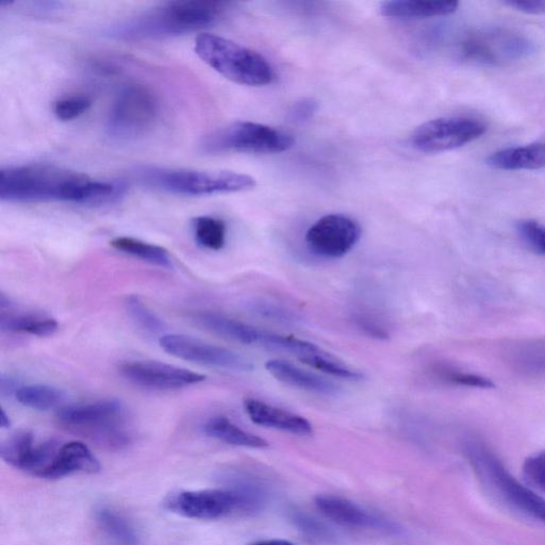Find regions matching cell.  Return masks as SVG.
<instances>
[{"label": "cell", "mask_w": 545, "mask_h": 545, "mask_svg": "<svg viewBox=\"0 0 545 545\" xmlns=\"http://www.w3.org/2000/svg\"><path fill=\"white\" fill-rule=\"evenodd\" d=\"M159 114L158 96L143 85H130L114 99L107 130L113 138L136 139L154 127Z\"/></svg>", "instance_id": "obj_8"}, {"label": "cell", "mask_w": 545, "mask_h": 545, "mask_svg": "<svg viewBox=\"0 0 545 545\" xmlns=\"http://www.w3.org/2000/svg\"><path fill=\"white\" fill-rule=\"evenodd\" d=\"M295 139L289 132L268 125L240 121L213 130L201 143L208 155L229 153L274 155L291 150Z\"/></svg>", "instance_id": "obj_7"}, {"label": "cell", "mask_w": 545, "mask_h": 545, "mask_svg": "<svg viewBox=\"0 0 545 545\" xmlns=\"http://www.w3.org/2000/svg\"><path fill=\"white\" fill-rule=\"evenodd\" d=\"M19 388H15V383L13 379L9 377H2V381H0V390H2V394H12L18 391Z\"/></svg>", "instance_id": "obj_42"}, {"label": "cell", "mask_w": 545, "mask_h": 545, "mask_svg": "<svg viewBox=\"0 0 545 545\" xmlns=\"http://www.w3.org/2000/svg\"><path fill=\"white\" fill-rule=\"evenodd\" d=\"M505 4L526 14L540 15L545 13V2H540V0H511Z\"/></svg>", "instance_id": "obj_41"}, {"label": "cell", "mask_w": 545, "mask_h": 545, "mask_svg": "<svg viewBox=\"0 0 545 545\" xmlns=\"http://www.w3.org/2000/svg\"><path fill=\"white\" fill-rule=\"evenodd\" d=\"M225 5L212 2H170L144 11L107 31L121 40H153L187 35L219 22Z\"/></svg>", "instance_id": "obj_2"}, {"label": "cell", "mask_w": 545, "mask_h": 545, "mask_svg": "<svg viewBox=\"0 0 545 545\" xmlns=\"http://www.w3.org/2000/svg\"><path fill=\"white\" fill-rule=\"evenodd\" d=\"M244 409L257 425L278 429L297 436L313 434L312 424L302 416L256 399H246Z\"/></svg>", "instance_id": "obj_16"}, {"label": "cell", "mask_w": 545, "mask_h": 545, "mask_svg": "<svg viewBox=\"0 0 545 545\" xmlns=\"http://www.w3.org/2000/svg\"><path fill=\"white\" fill-rule=\"evenodd\" d=\"M198 326L223 338L233 340L245 345H260L266 332L254 326L230 319L214 312H198L193 317Z\"/></svg>", "instance_id": "obj_22"}, {"label": "cell", "mask_w": 545, "mask_h": 545, "mask_svg": "<svg viewBox=\"0 0 545 545\" xmlns=\"http://www.w3.org/2000/svg\"><path fill=\"white\" fill-rule=\"evenodd\" d=\"M534 45L513 31L486 30L470 33L459 46L462 59L483 65H504L534 53Z\"/></svg>", "instance_id": "obj_10"}, {"label": "cell", "mask_w": 545, "mask_h": 545, "mask_svg": "<svg viewBox=\"0 0 545 545\" xmlns=\"http://www.w3.org/2000/svg\"><path fill=\"white\" fill-rule=\"evenodd\" d=\"M57 418L69 432L108 449L121 450L131 440L127 408L119 400L64 406L58 410Z\"/></svg>", "instance_id": "obj_6"}, {"label": "cell", "mask_w": 545, "mask_h": 545, "mask_svg": "<svg viewBox=\"0 0 545 545\" xmlns=\"http://www.w3.org/2000/svg\"><path fill=\"white\" fill-rule=\"evenodd\" d=\"M252 545H295V544H293V543H291L290 541H287V540L273 539V540L258 541V542L253 543Z\"/></svg>", "instance_id": "obj_43"}, {"label": "cell", "mask_w": 545, "mask_h": 545, "mask_svg": "<svg viewBox=\"0 0 545 545\" xmlns=\"http://www.w3.org/2000/svg\"><path fill=\"white\" fill-rule=\"evenodd\" d=\"M203 429L208 437L230 445H236V447L267 449L270 445L267 440L244 431V429L225 417L209 419Z\"/></svg>", "instance_id": "obj_23"}, {"label": "cell", "mask_w": 545, "mask_h": 545, "mask_svg": "<svg viewBox=\"0 0 545 545\" xmlns=\"http://www.w3.org/2000/svg\"><path fill=\"white\" fill-rule=\"evenodd\" d=\"M15 398L23 406L39 411L61 409L65 401L63 391L46 385H28L19 387Z\"/></svg>", "instance_id": "obj_25"}, {"label": "cell", "mask_w": 545, "mask_h": 545, "mask_svg": "<svg viewBox=\"0 0 545 545\" xmlns=\"http://www.w3.org/2000/svg\"><path fill=\"white\" fill-rule=\"evenodd\" d=\"M92 106L87 96H70L59 99L54 105L56 118L62 122L73 121L86 113Z\"/></svg>", "instance_id": "obj_34"}, {"label": "cell", "mask_w": 545, "mask_h": 545, "mask_svg": "<svg viewBox=\"0 0 545 545\" xmlns=\"http://www.w3.org/2000/svg\"><path fill=\"white\" fill-rule=\"evenodd\" d=\"M315 504L326 518L343 526L370 528V530L371 528L372 530H395L391 523L377 518L355 503L335 497V495H318Z\"/></svg>", "instance_id": "obj_15"}, {"label": "cell", "mask_w": 545, "mask_h": 545, "mask_svg": "<svg viewBox=\"0 0 545 545\" xmlns=\"http://www.w3.org/2000/svg\"><path fill=\"white\" fill-rule=\"evenodd\" d=\"M111 246L119 252L154 264V266L169 270L174 268L169 252L161 246L130 237L115 238L111 241Z\"/></svg>", "instance_id": "obj_24"}, {"label": "cell", "mask_w": 545, "mask_h": 545, "mask_svg": "<svg viewBox=\"0 0 545 545\" xmlns=\"http://www.w3.org/2000/svg\"><path fill=\"white\" fill-rule=\"evenodd\" d=\"M511 363L526 373H545V341L520 343L510 353Z\"/></svg>", "instance_id": "obj_29"}, {"label": "cell", "mask_w": 545, "mask_h": 545, "mask_svg": "<svg viewBox=\"0 0 545 545\" xmlns=\"http://www.w3.org/2000/svg\"><path fill=\"white\" fill-rule=\"evenodd\" d=\"M36 444L35 437L30 432L21 431L2 444L0 454L8 465L25 471Z\"/></svg>", "instance_id": "obj_28"}, {"label": "cell", "mask_w": 545, "mask_h": 545, "mask_svg": "<svg viewBox=\"0 0 545 545\" xmlns=\"http://www.w3.org/2000/svg\"><path fill=\"white\" fill-rule=\"evenodd\" d=\"M489 167L501 171H531L545 168V142L503 148L487 158Z\"/></svg>", "instance_id": "obj_21"}, {"label": "cell", "mask_w": 545, "mask_h": 545, "mask_svg": "<svg viewBox=\"0 0 545 545\" xmlns=\"http://www.w3.org/2000/svg\"><path fill=\"white\" fill-rule=\"evenodd\" d=\"M11 425L10 418L7 416L5 409H2V415H0V426L2 428H9Z\"/></svg>", "instance_id": "obj_44"}, {"label": "cell", "mask_w": 545, "mask_h": 545, "mask_svg": "<svg viewBox=\"0 0 545 545\" xmlns=\"http://www.w3.org/2000/svg\"><path fill=\"white\" fill-rule=\"evenodd\" d=\"M361 235V226L355 219L344 214H328L308 229L305 240L312 254L338 259L354 249Z\"/></svg>", "instance_id": "obj_11"}, {"label": "cell", "mask_w": 545, "mask_h": 545, "mask_svg": "<svg viewBox=\"0 0 545 545\" xmlns=\"http://www.w3.org/2000/svg\"><path fill=\"white\" fill-rule=\"evenodd\" d=\"M250 309L252 310V312L255 313V315L268 321H274L284 324H293L297 321H300L299 316H297L293 310L271 302H254L252 303Z\"/></svg>", "instance_id": "obj_36"}, {"label": "cell", "mask_w": 545, "mask_h": 545, "mask_svg": "<svg viewBox=\"0 0 545 545\" xmlns=\"http://www.w3.org/2000/svg\"><path fill=\"white\" fill-rule=\"evenodd\" d=\"M301 361L313 369L320 370L335 377L348 379V381L359 382L365 378V375L361 372L344 365V363L323 350L311 354L301 359Z\"/></svg>", "instance_id": "obj_30"}, {"label": "cell", "mask_w": 545, "mask_h": 545, "mask_svg": "<svg viewBox=\"0 0 545 545\" xmlns=\"http://www.w3.org/2000/svg\"><path fill=\"white\" fill-rule=\"evenodd\" d=\"M291 519L302 533L313 540L328 542L334 538L333 532L326 525L304 513H293Z\"/></svg>", "instance_id": "obj_37"}, {"label": "cell", "mask_w": 545, "mask_h": 545, "mask_svg": "<svg viewBox=\"0 0 545 545\" xmlns=\"http://www.w3.org/2000/svg\"><path fill=\"white\" fill-rule=\"evenodd\" d=\"M487 129L488 125L477 118H440L419 126L411 135L410 144L424 154L450 152L482 138Z\"/></svg>", "instance_id": "obj_9"}, {"label": "cell", "mask_w": 545, "mask_h": 545, "mask_svg": "<svg viewBox=\"0 0 545 545\" xmlns=\"http://www.w3.org/2000/svg\"><path fill=\"white\" fill-rule=\"evenodd\" d=\"M227 488L237 495L240 513H255L264 505V493L254 483L239 480L231 483Z\"/></svg>", "instance_id": "obj_32"}, {"label": "cell", "mask_w": 545, "mask_h": 545, "mask_svg": "<svg viewBox=\"0 0 545 545\" xmlns=\"http://www.w3.org/2000/svg\"><path fill=\"white\" fill-rule=\"evenodd\" d=\"M126 186L51 164L14 165L0 171V200L14 204L62 202L103 206L120 200Z\"/></svg>", "instance_id": "obj_1"}, {"label": "cell", "mask_w": 545, "mask_h": 545, "mask_svg": "<svg viewBox=\"0 0 545 545\" xmlns=\"http://www.w3.org/2000/svg\"><path fill=\"white\" fill-rule=\"evenodd\" d=\"M121 375L139 387L175 390L206 381V376L159 361H128L120 367Z\"/></svg>", "instance_id": "obj_14"}, {"label": "cell", "mask_w": 545, "mask_h": 545, "mask_svg": "<svg viewBox=\"0 0 545 545\" xmlns=\"http://www.w3.org/2000/svg\"><path fill=\"white\" fill-rule=\"evenodd\" d=\"M194 239L198 245L210 251H221L226 243L227 227L224 221L203 216L192 221Z\"/></svg>", "instance_id": "obj_26"}, {"label": "cell", "mask_w": 545, "mask_h": 545, "mask_svg": "<svg viewBox=\"0 0 545 545\" xmlns=\"http://www.w3.org/2000/svg\"><path fill=\"white\" fill-rule=\"evenodd\" d=\"M523 474L528 483L545 493V451L526 458Z\"/></svg>", "instance_id": "obj_38"}, {"label": "cell", "mask_w": 545, "mask_h": 545, "mask_svg": "<svg viewBox=\"0 0 545 545\" xmlns=\"http://www.w3.org/2000/svg\"><path fill=\"white\" fill-rule=\"evenodd\" d=\"M354 322L361 332L370 338L376 340H388L389 330L383 325L381 321L372 315H366V313H358L355 316Z\"/></svg>", "instance_id": "obj_39"}, {"label": "cell", "mask_w": 545, "mask_h": 545, "mask_svg": "<svg viewBox=\"0 0 545 545\" xmlns=\"http://www.w3.org/2000/svg\"><path fill=\"white\" fill-rule=\"evenodd\" d=\"M96 519L99 527L114 542L121 545H134L138 541V535L132 526L117 511L109 508L97 510Z\"/></svg>", "instance_id": "obj_27"}, {"label": "cell", "mask_w": 545, "mask_h": 545, "mask_svg": "<svg viewBox=\"0 0 545 545\" xmlns=\"http://www.w3.org/2000/svg\"><path fill=\"white\" fill-rule=\"evenodd\" d=\"M164 505L171 513L194 520H217L239 510L237 495L228 488L178 491Z\"/></svg>", "instance_id": "obj_13"}, {"label": "cell", "mask_w": 545, "mask_h": 545, "mask_svg": "<svg viewBox=\"0 0 545 545\" xmlns=\"http://www.w3.org/2000/svg\"><path fill=\"white\" fill-rule=\"evenodd\" d=\"M0 328L7 333H23L37 337L52 336L57 332L58 323L56 320L40 315L36 312H15L12 305L2 294L0 297Z\"/></svg>", "instance_id": "obj_20"}, {"label": "cell", "mask_w": 545, "mask_h": 545, "mask_svg": "<svg viewBox=\"0 0 545 545\" xmlns=\"http://www.w3.org/2000/svg\"><path fill=\"white\" fill-rule=\"evenodd\" d=\"M266 369L277 381L297 389L327 396L340 393V387L335 383L285 360H270L266 363Z\"/></svg>", "instance_id": "obj_19"}, {"label": "cell", "mask_w": 545, "mask_h": 545, "mask_svg": "<svg viewBox=\"0 0 545 545\" xmlns=\"http://www.w3.org/2000/svg\"><path fill=\"white\" fill-rule=\"evenodd\" d=\"M194 51L212 70L238 85L266 87L276 79L272 64L261 54L213 33H200Z\"/></svg>", "instance_id": "obj_3"}, {"label": "cell", "mask_w": 545, "mask_h": 545, "mask_svg": "<svg viewBox=\"0 0 545 545\" xmlns=\"http://www.w3.org/2000/svg\"><path fill=\"white\" fill-rule=\"evenodd\" d=\"M465 454L474 473L497 498L545 525V500L509 473L503 462L481 441L465 444Z\"/></svg>", "instance_id": "obj_5"}, {"label": "cell", "mask_w": 545, "mask_h": 545, "mask_svg": "<svg viewBox=\"0 0 545 545\" xmlns=\"http://www.w3.org/2000/svg\"><path fill=\"white\" fill-rule=\"evenodd\" d=\"M132 177L144 187L185 196H208L250 191L254 177L233 171L174 170L139 167Z\"/></svg>", "instance_id": "obj_4"}, {"label": "cell", "mask_w": 545, "mask_h": 545, "mask_svg": "<svg viewBox=\"0 0 545 545\" xmlns=\"http://www.w3.org/2000/svg\"><path fill=\"white\" fill-rule=\"evenodd\" d=\"M319 105L313 99L305 98L296 102L289 111V120L295 123H303L313 118L317 113Z\"/></svg>", "instance_id": "obj_40"}, {"label": "cell", "mask_w": 545, "mask_h": 545, "mask_svg": "<svg viewBox=\"0 0 545 545\" xmlns=\"http://www.w3.org/2000/svg\"><path fill=\"white\" fill-rule=\"evenodd\" d=\"M516 228L521 240L532 251L545 256V225L528 219L519 221Z\"/></svg>", "instance_id": "obj_35"}, {"label": "cell", "mask_w": 545, "mask_h": 545, "mask_svg": "<svg viewBox=\"0 0 545 545\" xmlns=\"http://www.w3.org/2000/svg\"><path fill=\"white\" fill-rule=\"evenodd\" d=\"M101 470V464L85 443L72 441L61 447L42 478L58 480L74 473L95 474Z\"/></svg>", "instance_id": "obj_17"}, {"label": "cell", "mask_w": 545, "mask_h": 545, "mask_svg": "<svg viewBox=\"0 0 545 545\" xmlns=\"http://www.w3.org/2000/svg\"><path fill=\"white\" fill-rule=\"evenodd\" d=\"M455 0H391L381 5V14L389 19L412 21L447 16L457 11Z\"/></svg>", "instance_id": "obj_18"}, {"label": "cell", "mask_w": 545, "mask_h": 545, "mask_svg": "<svg viewBox=\"0 0 545 545\" xmlns=\"http://www.w3.org/2000/svg\"><path fill=\"white\" fill-rule=\"evenodd\" d=\"M129 316L144 332L157 335L163 332L165 325L155 313L148 308L136 295H130L126 300Z\"/></svg>", "instance_id": "obj_31"}, {"label": "cell", "mask_w": 545, "mask_h": 545, "mask_svg": "<svg viewBox=\"0 0 545 545\" xmlns=\"http://www.w3.org/2000/svg\"><path fill=\"white\" fill-rule=\"evenodd\" d=\"M437 371L439 376L444 379L445 382L456 386L478 389H492L495 387L489 378L474 373L448 367H441Z\"/></svg>", "instance_id": "obj_33"}, {"label": "cell", "mask_w": 545, "mask_h": 545, "mask_svg": "<svg viewBox=\"0 0 545 545\" xmlns=\"http://www.w3.org/2000/svg\"><path fill=\"white\" fill-rule=\"evenodd\" d=\"M163 351L170 355L211 368L247 373L254 370L251 360L204 341L184 335H165L159 340Z\"/></svg>", "instance_id": "obj_12"}]
</instances>
